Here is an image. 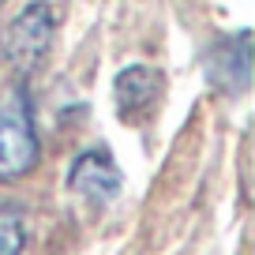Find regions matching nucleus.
<instances>
[{"mask_svg":"<svg viewBox=\"0 0 255 255\" xmlns=\"http://www.w3.org/2000/svg\"><path fill=\"white\" fill-rule=\"evenodd\" d=\"M38 165V135H34L30 98L11 83L0 94V184L19 180Z\"/></svg>","mask_w":255,"mask_h":255,"instance_id":"obj_1","label":"nucleus"},{"mask_svg":"<svg viewBox=\"0 0 255 255\" xmlns=\"http://www.w3.org/2000/svg\"><path fill=\"white\" fill-rule=\"evenodd\" d=\"M49 45H53V8L49 4H26L19 19L8 26V53L11 68L19 75H30L41 60H45Z\"/></svg>","mask_w":255,"mask_h":255,"instance_id":"obj_2","label":"nucleus"},{"mask_svg":"<svg viewBox=\"0 0 255 255\" xmlns=\"http://www.w3.org/2000/svg\"><path fill=\"white\" fill-rule=\"evenodd\" d=\"M68 188L90 203H109L120 195L124 176H120V165L113 161L109 150H83L68 169Z\"/></svg>","mask_w":255,"mask_h":255,"instance_id":"obj_3","label":"nucleus"},{"mask_svg":"<svg viewBox=\"0 0 255 255\" xmlns=\"http://www.w3.org/2000/svg\"><path fill=\"white\" fill-rule=\"evenodd\" d=\"M207 72H210V79H214L218 87L233 90V94L248 90V83H252V30L233 34L222 49H214Z\"/></svg>","mask_w":255,"mask_h":255,"instance_id":"obj_4","label":"nucleus"},{"mask_svg":"<svg viewBox=\"0 0 255 255\" xmlns=\"http://www.w3.org/2000/svg\"><path fill=\"white\" fill-rule=\"evenodd\" d=\"M161 94V75L146 64H135V68H124L113 83V98H117V109L124 117L131 113H143L146 105H154Z\"/></svg>","mask_w":255,"mask_h":255,"instance_id":"obj_5","label":"nucleus"},{"mask_svg":"<svg viewBox=\"0 0 255 255\" xmlns=\"http://www.w3.org/2000/svg\"><path fill=\"white\" fill-rule=\"evenodd\" d=\"M26 244V229L23 218L11 210H0V255H19Z\"/></svg>","mask_w":255,"mask_h":255,"instance_id":"obj_6","label":"nucleus"},{"mask_svg":"<svg viewBox=\"0 0 255 255\" xmlns=\"http://www.w3.org/2000/svg\"><path fill=\"white\" fill-rule=\"evenodd\" d=\"M0 8H4V0H0Z\"/></svg>","mask_w":255,"mask_h":255,"instance_id":"obj_7","label":"nucleus"}]
</instances>
